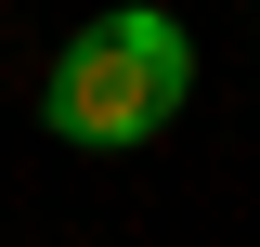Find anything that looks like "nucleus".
Wrapping results in <instances>:
<instances>
[{"mask_svg": "<svg viewBox=\"0 0 260 247\" xmlns=\"http://www.w3.org/2000/svg\"><path fill=\"white\" fill-rule=\"evenodd\" d=\"M182 104H195V39H182V13H156V0L91 13V26L52 52V78H39V130L78 143V156H143Z\"/></svg>", "mask_w": 260, "mask_h": 247, "instance_id": "f257e3e1", "label": "nucleus"}]
</instances>
